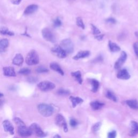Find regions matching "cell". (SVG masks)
Returning <instances> with one entry per match:
<instances>
[{"mask_svg":"<svg viewBox=\"0 0 138 138\" xmlns=\"http://www.w3.org/2000/svg\"><path fill=\"white\" fill-rule=\"evenodd\" d=\"M90 55V52L89 51L87 50L80 51L76 55V56H75L73 57V59L76 60H77L79 59L86 58L87 57H89Z\"/></svg>","mask_w":138,"mask_h":138,"instance_id":"cell-15","label":"cell"},{"mask_svg":"<svg viewBox=\"0 0 138 138\" xmlns=\"http://www.w3.org/2000/svg\"><path fill=\"white\" fill-rule=\"evenodd\" d=\"M60 47L63 49L67 54H70L73 52V44L70 39L63 40L60 43Z\"/></svg>","mask_w":138,"mask_h":138,"instance_id":"cell-3","label":"cell"},{"mask_svg":"<svg viewBox=\"0 0 138 138\" xmlns=\"http://www.w3.org/2000/svg\"><path fill=\"white\" fill-rule=\"evenodd\" d=\"M71 75L77 81V82H78L79 84L81 85L82 84V76H81V73L80 72V71H77L73 72L71 73Z\"/></svg>","mask_w":138,"mask_h":138,"instance_id":"cell-23","label":"cell"},{"mask_svg":"<svg viewBox=\"0 0 138 138\" xmlns=\"http://www.w3.org/2000/svg\"><path fill=\"white\" fill-rule=\"evenodd\" d=\"M102 126V123L100 122H98L94 124L92 127V131L94 133H96L97 132L100 128Z\"/></svg>","mask_w":138,"mask_h":138,"instance_id":"cell-30","label":"cell"},{"mask_svg":"<svg viewBox=\"0 0 138 138\" xmlns=\"http://www.w3.org/2000/svg\"><path fill=\"white\" fill-rule=\"evenodd\" d=\"M22 1V0H11V2H12L13 4L19 5L21 3Z\"/></svg>","mask_w":138,"mask_h":138,"instance_id":"cell-42","label":"cell"},{"mask_svg":"<svg viewBox=\"0 0 138 138\" xmlns=\"http://www.w3.org/2000/svg\"><path fill=\"white\" fill-rule=\"evenodd\" d=\"M38 9V6L36 4H31L27 6L24 10V14L25 15H29L35 13Z\"/></svg>","mask_w":138,"mask_h":138,"instance_id":"cell-14","label":"cell"},{"mask_svg":"<svg viewBox=\"0 0 138 138\" xmlns=\"http://www.w3.org/2000/svg\"><path fill=\"white\" fill-rule=\"evenodd\" d=\"M38 87L42 91H49L54 89L56 85L53 82L49 81H43L38 84Z\"/></svg>","mask_w":138,"mask_h":138,"instance_id":"cell-5","label":"cell"},{"mask_svg":"<svg viewBox=\"0 0 138 138\" xmlns=\"http://www.w3.org/2000/svg\"><path fill=\"white\" fill-rule=\"evenodd\" d=\"M103 60V57H101V56H98V57L96 58V62H101V61H102Z\"/></svg>","mask_w":138,"mask_h":138,"instance_id":"cell-43","label":"cell"},{"mask_svg":"<svg viewBox=\"0 0 138 138\" xmlns=\"http://www.w3.org/2000/svg\"><path fill=\"white\" fill-rule=\"evenodd\" d=\"M9 46V41L7 39L0 40V52L5 51Z\"/></svg>","mask_w":138,"mask_h":138,"instance_id":"cell-21","label":"cell"},{"mask_svg":"<svg viewBox=\"0 0 138 138\" xmlns=\"http://www.w3.org/2000/svg\"><path fill=\"white\" fill-rule=\"evenodd\" d=\"M3 104V100H1V99H0V107H1L2 105Z\"/></svg>","mask_w":138,"mask_h":138,"instance_id":"cell-44","label":"cell"},{"mask_svg":"<svg viewBox=\"0 0 138 138\" xmlns=\"http://www.w3.org/2000/svg\"><path fill=\"white\" fill-rule=\"evenodd\" d=\"M69 98H70V101L72 103V107L73 108L76 107L77 105H78L81 104L84 102L83 99L78 97L70 96Z\"/></svg>","mask_w":138,"mask_h":138,"instance_id":"cell-17","label":"cell"},{"mask_svg":"<svg viewBox=\"0 0 138 138\" xmlns=\"http://www.w3.org/2000/svg\"><path fill=\"white\" fill-rule=\"evenodd\" d=\"M14 121H15V124L17 125H18V126H21V125H25L24 123L19 118H17V117L15 118L14 119Z\"/></svg>","mask_w":138,"mask_h":138,"instance_id":"cell-36","label":"cell"},{"mask_svg":"<svg viewBox=\"0 0 138 138\" xmlns=\"http://www.w3.org/2000/svg\"><path fill=\"white\" fill-rule=\"evenodd\" d=\"M117 78L123 80H127L129 79L131 77V76L126 69H122L119 71L117 75Z\"/></svg>","mask_w":138,"mask_h":138,"instance_id":"cell-13","label":"cell"},{"mask_svg":"<svg viewBox=\"0 0 138 138\" xmlns=\"http://www.w3.org/2000/svg\"><path fill=\"white\" fill-rule=\"evenodd\" d=\"M133 48L136 56L138 57V42L134 43L133 44Z\"/></svg>","mask_w":138,"mask_h":138,"instance_id":"cell-39","label":"cell"},{"mask_svg":"<svg viewBox=\"0 0 138 138\" xmlns=\"http://www.w3.org/2000/svg\"><path fill=\"white\" fill-rule=\"evenodd\" d=\"M89 82L92 86V89H91V91L93 92H97L99 89V85H100V84H99V82L95 79H89Z\"/></svg>","mask_w":138,"mask_h":138,"instance_id":"cell-18","label":"cell"},{"mask_svg":"<svg viewBox=\"0 0 138 138\" xmlns=\"http://www.w3.org/2000/svg\"><path fill=\"white\" fill-rule=\"evenodd\" d=\"M0 34H1L4 35H8L10 36L14 35V33L12 31H10L6 27H0Z\"/></svg>","mask_w":138,"mask_h":138,"instance_id":"cell-27","label":"cell"},{"mask_svg":"<svg viewBox=\"0 0 138 138\" xmlns=\"http://www.w3.org/2000/svg\"><path fill=\"white\" fill-rule=\"evenodd\" d=\"M106 22L107 23H111V24H115L117 23V21L114 18L112 17H110L106 20Z\"/></svg>","mask_w":138,"mask_h":138,"instance_id":"cell-40","label":"cell"},{"mask_svg":"<svg viewBox=\"0 0 138 138\" xmlns=\"http://www.w3.org/2000/svg\"><path fill=\"white\" fill-rule=\"evenodd\" d=\"M135 35H136L137 37H138V31L135 32Z\"/></svg>","mask_w":138,"mask_h":138,"instance_id":"cell-46","label":"cell"},{"mask_svg":"<svg viewBox=\"0 0 138 138\" xmlns=\"http://www.w3.org/2000/svg\"><path fill=\"white\" fill-rule=\"evenodd\" d=\"M62 21L59 19V18L57 17V19H55L53 21V26L54 27H58L62 25Z\"/></svg>","mask_w":138,"mask_h":138,"instance_id":"cell-34","label":"cell"},{"mask_svg":"<svg viewBox=\"0 0 138 138\" xmlns=\"http://www.w3.org/2000/svg\"><path fill=\"white\" fill-rule=\"evenodd\" d=\"M127 58V55L125 51L121 52L120 57L118 59L114 64V69L116 70L120 69L122 65L125 63Z\"/></svg>","mask_w":138,"mask_h":138,"instance_id":"cell-9","label":"cell"},{"mask_svg":"<svg viewBox=\"0 0 138 138\" xmlns=\"http://www.w3.org/2000/svg\"><path fill=\"white\" fill-rule=\"evenodd\" d=\"M50 67L51 69H52V70H53L54 71L57 72H58L60 75H62V76L64 75V71H63L62 68H60V67L59 65L58 64H57L56 63H52L50 64Z\"/></svg>","mask_w":138,"mask_h":138,"instance_id":"cell-19","label":"cell"},{"mask_svg":"<svg viewBox=\"0 0 138 138\" xmlns=\"http://www.w3.org/2000/svg\"><path fill=\"white\" fill-rule=\"evenodd\" d=\"M104 34H99V35H96L95 36V38L96 40H97L98 41H100L102 40H103V38H104Z\"/></svg>","mask_w":138,"mask_h":138,"instance_id":"cell-41","label":"cell"},{"mask_svg":"<svg viewBox=\"0 0 138 138\" xmlns=\"http://www.w3.org/2000/svg\"><path fill=\"white\" fill-rule=\"evenodd\" d=\"M23 57L21 54H17L13 60V63L17 66H21L23 63Z\"/></svg>","mask_w":138,"mask_h":138,"instance_id":"cell-20","label":"cell"},{"mask_svg":"<svg viewBox=\"0 0 138 138\" xmlns=\"http://www.w3.org/2000/svg\"><path fill=\"white\" fill-rule=\"evenodd\" d=\"M51 51L56 56L60 58H65L67 56V53L60 45H56L51 49Z\"/></svg>","mask_w":138,"mask_h":138,"instance_id":"cell-8","label":"cell"},{"mask_svg":"<svg viewBox=\"0 0 138 138\" xmlns=\"http://www.w3.org/2000/svg\"><path fill=\"white\" fill-rule=\"evenodd\" d=\"M49 71V70L44 67H39L36 69V72L37 73H46Z\"/></svg>","mask_w":138,"mask_h":138,"instance_id":"cell-33","label":"cell"},{"mask_svg":"<svg viewBox=\"0 0 138 138\" xmlns=\"http://www.w3.org/2000/svg\"><path fill=\"white\" fill-rule=\"evenodd\" d=\"M38 110L40 113L44 117H50L54 112L52 106L45 104H41L38 106Z\"/></svg>","mask_w":138,"mask_h":138,"instance_id":"cell-1","label":"cell"},{"mask_svg":"<svg viewBox=\"0 0 138 138\" xmlns=\"http://www.w3.org/2000/svg\"><path fill=\"white\" fill-rule=\"evenodd\" d=\"M3 126L5 132H9L12 135L14 134V127L9 120H4L3 122Z\"/></svg>","mask_w":138,"mask_h":138,"instance_id":"cell-12","label":"cell"},{"mask_svg":"<svg viewBox=\"0 0 138 138\" xmlns=\"http://www.w3.org/2000/svg\"><path fill=\"white\" fill-rule=\"evenodd\" d=\"M30 129L32 133H35L38 137H44L47 135L46 133L44 132L41 127L36 123H34L30 125Z\"/></svg>","mask_w":138,"mask_h":138,"instance_id":"cell-6","label":"cell"},{"mask_svg":"<svg viewBox=\"0 0 138 138\" xmlns=\"http://www.w3.org/2000/svg\"><path fill=\"white\" fill-rule=\"evenodd\" d=\"M138 134V123L136 121L132 120L130 123V131L129 135L131 136H135Z\"/></svg>","mask_w":138,"mask_h":138,"instance_id":"cell-11","label":"cell"},{"mask_svg":"<svg viewBox=\"0 0 138 138\" xmlns=\"http://www.w3.org/2000/svg\"><path fill=\"white\" fill-rule=\"evenodd\" d=\"M78 124H79V123L78 122V121L76 120L75 119L72 118V119H70V125L72 127H73V128H75V127H76L78 126Z\"/></svg>","mask_w":138,"mask_h":138,"instance_id":"cell-35","label":"cell"},{"mask_svg":"<svg viewBox=\"0 0 138 138\" xmlns=\"http://www.w3.org/2000/svg\"><path fill=\"white\" fill-rule=\"evenodd\" d=\"M117 136V132L115 131H112L109 132L107 135V137L108 138H114Z\"/></svg>","mask_w":138,"mask_h":138,"instance_id":"cell-38","label":"cell"},{"mask_svg":"<svg viewBox=\"0 0 138 138\" xmlns=\"http://www.w3.org/2000/svg\"><path fill=\"white\" fill-rule=\"evenodd\" d=\"M30 72L31 70L28 68H23L21 69L19 72L20 74L23 75H28L30 73Z\"/></svg>","mask_w":138,"mask_h":138,"instance_id":"cell-32","label":"cell"},{"mask_svg":"<svg viewBox=\"0 0 138 138\" xmlns=\"http://www.w3.org/2000/svg\"><path fill=\"white\" fill-rule=\"evenodd\" d=\"M39 56L35 50H31L26 57V63L29 65H36L39 63Z\"/></svg>","mask_w":138,"mask_h":138,"instance_id":"cell-2","label":"cell"},{"mask_svg":"<svg viewBox=\"0 0 138 138\" xmlns=\"http://www.w3.org/2000/svg\"><path fill=\"white\" fill-rule=\"evenodd\" d=\"M56 124L57 126L63 128L65 132H67L68 131L67 123L66 122L64 117L62 115L60 114L57 115L56 117Z\"/></svg>","mask_w":138,"mask_h":138,"instance_id":"cell-7","label":"cell"},{"mask_svg":"<svg viewBox=\"0 0 138 138\" xmlns=\"http://www.w3.org/2000/svg\"><path fill=\"white\" fill-rule=\"evenodd\" d=\"M126 104L132 109H138V102L136 100H128Z\"/></svg>","mask_w":138,"mask_h":138,"instance_id":"cell-25","label":"cell"},{"mask_svg":"<svg viewBox=\"0 0 138 138\" xmlns=\"http://www.w3.org/2000/svg\"><path fill=\"white\" fill-rule=\"evenodd\" d=\"M3 74L7 77H15L16 76L15 70L12 67H5L3 69Z\"/></svg>","mask_w":138,"mask_h":138,"instance_id":"cell-16","label":"cell"},{"mask_svg":"<svg viewBox=\"0 0 138 138\" xmlns=\"http://www.w3.org/2000/svg\"><path fill=\"white\" fill-rule=\"evenodd\" d=\"M108 48L110 50V51L112 52H117L119 51L121 49L119 45H118L117 44L112 42L111 41H108Z\"/></svg>","mask_w":138,"mask_h":138,"instance_id":"cell-22","label":"cell"},{"mask_svg":"<svg viewBox=\"0 0 138 138\" xmlns=\"http://www.w3.org/2000/svg\"><path fill=\"white\" fill-rule=\"evenodd\" d=\"M91 29L92 31V34L94 35H98L101 34V32L97 26H96L95 25L93 24H91Z\"/></svg>","mask_w":138,"mask_h":138,"instance_id":"cell-31","label":"cell"},{"mask_svg":"<svg viewBox=\"0 0 138 138\" xmlns=\"http://www.w3.org/2000/svg\"><path fill=\"white\" fill-rule=\"evenodd\" d=\"M106 98H107L109 100H111L114 102H117V98L115 96L114 94L110 90H107L106 92L105 95Z\"/></svg>","mask_w":138,"mask_h":138,"instance_id":"cell-26","label":"cell"},{"mask_svg":"<svg viewBox=\"0 0 138 138\" xmlns=\"http://www.w3.org/2000/svg\"><path fill=\"white\" fill-rule=\"evenodd\" d=\"M53 137H60V136H59L58 135H56L53 136Z\"/></svg>","mask_w":138,"mask_h":138,"instance_id":"cell-45","label":"cell"},{"mask_svg":"<svg viewBox=\"0 0 138 138\" xmlns=\"http://www.w3.org/2000/svg\"><path fill=\"white\" fill-rule=\"evenodd\" d=\"M90 106L93 110H99L104 106V104L98 101H94L90 103Z\"/></svg>","mask_w":138,"mask_h":138,"instance_id":"cell-24","label":"cell"},{"mask_svg":"<svg viewBox=\"0 0 138 138\" xmlns=\"http://www.w3.org/2000/svg\"><path fill=\"white\" fill-rule=\"evenodd\" d=\"M57 94L59 96H66L70 95V91L68 90H65L64 89H60L58 90Z\"/></svg>","mask_w":138,"mask_h":138,"instance_id":"cell-28","label":"cell"},{"mask_svg":"<svg viewBox=\"0 0 138 138\" xmlns=\"http://www.w3.org/2000/svg\"><path fill=\"white\" fill-rule=\"evenodd\" d=\"M27 81L29 82H30V83L34 84V83H36V82L38 81V78L34 77H29V78H27Z\"/></svg>","mask_w":138,"mask_h":138,"instance_id":"cell-37","label":"cell"},{"mask_svg":"<svg viewBox=\"0 0 138 138\" xmlns=\"http://www.w3.org/2000/svg\"><path fill=\"white\" fill-rule=\"evenodd\" d=\"M18 133L20 136L22 137L29 136L32 134L30 128H27L25 125L18 126Z\"/></svg>","mask_w":138,"mask_h":138,"instance_id":"cell-10","label":"cell"},{"mask_svg":"<svg viewBox=\"0 0 138 138\" xmlns=\"http://www.w3.org/2000/svg\"><path fill=\"white\" fill-rule=\"evenodd\" d=\"M76 24L77 25V26H79L80 28H81L82 29H85V25L84 23L83 22V21H82V19L80 17H77L76 19Z\"/></svg>","mask_w":138,"mask_h":138,"instance_id":"cell-29","label":"cell"},{"mask_svg":"<svg viewBox=\"0 0 138 138\" xmlns=\"http://www.w3.org/2000/svg\"><path fill=\"white\" fill-rule=\"evenodd\" d=\"M42 33L43 38H44L46 41L51 43L56 42V37H55L53 33L50 29L48 28V27H45V28L42 30Z\"/></svg>","mask_w":138,"mask_h":138,"instance_id":"cell-4","label":"cell"},{"mask_svg":"<svg viewBox=\"0 0 138 138\" xmlns=\"http://www.w3.org/2000/svg\"><path fill=\"white\" fill-rule=\"evenodd\" d=\"M3 96V94L2 93H0V97H2Z\"/></svg>","mask_w":138,"mask_h":138,"instance_id":"cell-47","label":"cell"}]
</instances>
